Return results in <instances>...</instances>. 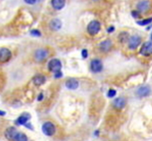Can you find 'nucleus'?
Masks as SVG:
<instances>
[{
  "label": "nucleus",
  "mask_w": 152,
  "mask_h": 141,
  "mask_svg": "<svg viewBox=\"0 0 152 141\" xmlns=\"http://www.w3.org/2000/svg\"><path fill=\"white\" fill-rule=\"evenodd\" d=\"M101 30V24L97 20H92L87 26V31L90 35H95L99 33Z\"/></svg>",
  "instance_id": "obj_2"
},
{
  "label": "nucleus",
  "mask_w": 152,
  "mask_h": 141,
  "mask_svg": "<svg viewBox=\"0 0 152 141\" xmlns=\"http://www.w3.org/2000/svg\"><path fill=\"white\" fill-rule=\"evenodd\" d=\"M103 69V65L101 60L99 59H94L91 62V70L95 73L101 72Z\"/></svg>",
  "instance_id": "obj_5"
},
{
  "label": "nucleus",
  "mask_w": 152,
  "mask_h": 141,
  "mask_svg": "<svg viewBox=\"0 0 152 141\" xmlns=\"http://www.w3.org/2000/svg\"><path fill=\"white\" fill-rule=\"evenodd\" d=\"M139 53L142 55L145 56H149L152 55V42L151 41H147L145 43H144V45H142Z\"/></svg>",
  "instance_id": "obj_6"
},
{
  "label": "nucleus",
  "mask_w": 152,
  "mask_h": 141,
  "mask_svg": "<svg viewBox=\"0 0 152 141\" xmlns=\"http://www.w3.org/2000/svg\"><path fill=\"white\" fill-rule=\"evenodd\" d=\"M41 130L45 135L53 136L56 132V127L51 122H46V123H43V125L41 127Z\"/></svg>",
  "instance_id": "obj_1"
},
{
  "label": "nucleus",
  "mask_w": 152,
  "mask_h": 141,
  "mask_svg": "<svg viewBox=\"0 0 152 141\" xmlns=\"http://www.w3.org/2000/svg\"><path fill=\"white\" fill-rule=\"evenodd\" d=\"M113 31H114L113 26H112V27H109V28H108V30H107V32H108V33H112V32H113Z\"/></svg>",
  "instance_id": "obj_28"
},
{
  "label": "nucleus",
  "mask_w": 152,
  "mask_h": 141,
  "mask_svg": "<svg viewBox=\"0 0 152 141\" xmlns=\"http://www.w3.org/2000/svg\"><path fill=\"white\" fill-rule=\"evenodd\" d=\"M0 113H1V116H2V115H4V114H5V112H3V111H1V112H0Z\"/></svg>",
  "instance_id": "obj_30"
},
{
  "label": "nucleus",
  "mask_w": 152,
  "mask_h": 141,
  "mask_svg": "<svg viewBox=\"0 0 152 141\" xmlns=\"http://www.w3.org/2000/svg\"><path fill=\"white\" fill-rule=\"evenodd\" d=\"M32 81H33V82L36 86H41L46 82V78L42 75H37V76L33 77Z\"/></svg>",
  "instance_id": "obj_18"
},
{
  "label": "nucleus",
  "mask_w": 152,
  "mask_h": 141,
  "mask_svg": "<svg viewBox=\"0 0 152 141\" xmlns=\"http://www.w3.org/2000/svg\"><path fill=\"white\" fill-rule=\"evenodd\" d=\"M132 15H133V18L139 17V11H133L132 12Z\"/></svg>",
  "instance_id": "obj_25"
},
{
  "label": "nucleus",
  "mask_w": 152,
  "mask_h": 141,
  "mask_svg": "<svg viewBox=\"0 0 152 141\" xmlns=\"http://www.w3.org/2000/svg\"><path fill=\"white\" fill-rule=\"evenodd\" d=\"M119 40H120V41L122 42V43H123V42H126L127 40L129 41V36H128V33H125V32H123V33H121L120 35H119Z\"/></svg>",
  "instance_id": "obj_21"
},
{
  "label": "nucleus",
  "mask_w": 152,
  "mask_h": 141,
  "mask_svg": "<svg viewBox=\"0 0 152 141\" xmlns=\"http://www.w3.org/2000/svg\"><path fill=\"white\" fill-rule=\"evenodd\" d=\"M24 1L28 4H34L37 2V0H24Z\"/></svg>",
  "instance_id": "obj_26"
},
{
  "label": "nucleus",
  "mask_w": 152,
  "mask_h": 141,
  "mask_svg": "<svg viewBox=\"0 0 152 141\" xmlns=\"http://www.w3.org/2000/svg\"><path fill=\"white\" fill-rule=\"evenodd\" d=\"M112 47V41L110 40H106L100 44V49L102 51H108Z\"/></svg>",
  "instance_id": "obj_16"
},
{
  "label": "nucleus",
  "mask_w": 152,
  "mask_h": 141,
  "mask_svg": "<svg viewBox=\"0 0 152 141\" xmlns=\"http://www.w3.org/2000/svg\"><path fill=\"white\" fill-rule=\"evenodd\" d=\"M31 35H33V36L40 37V36H41V32H40L38 30H32L31 31Z\"/></svg>",
  "instance_id": "obj_23"
},
{
  "label": "nucleus",
  "mask_w": 152,
  "mask_h": 141,
  "mask_svg": "<svg viewBox=\"0 0 152 141\" xmlns=\"http://www.w3.org/2000/svg\"><path fill=\"white\" fill-rule=\"evenodd\" d=\"M48 55V51L45 49H38L35 52V59L37 61H44Z\"/></svg>",
  "instance_id": "obj_9"
},
{
  "label": "nucleus",
  "mask_w": 152,
  "mask_h": 141,
  "mask_svg": "<svg viewBox=\"0 0 152 141\" xmlns=\"http://www.w3.org/2000/svg\"><path fill=\"white\" fill-rule=\"evenodd\" d=\"M92 1H98V0H92Z\"/></svg>",
  "instance_id": "obj_32"
},
{
  "label": "nucleus",
  "mask_w": 152,
  "mask_h": 141,
  "mask_svg": "<svg viewBox=\"0 0 152 141\" xmlns=\"http://www.w3.org/2000/svg\"><path fill=\"white\" fill-rule=\"evenodd\" d=\"M50 27H51V29L53 30H60L61 27H62V22H61V20L58 19V18L53 19V20L51 21V23H50Z\"/></svg>",
  "instance_id": "obj_17"
},
{
  "label": "nucleus",
  "mask_w": 152,
  "mask_h": 141,
  "mask_svg": "<svg viewBox=\"0 0 152 141\" xmlns=\"http://www.w3.org/2000/svg\"><path fill=\"white\" fill-rule=\"evenodd\" d=\"M87 55H88V52H87V50L84 49V50L82 51V57L85 59V58H87Z\"/></svg>",
  "instance_id": "obj_24"
},
{
  "label": "nucleus",
  "mask_w": 152,
  "mask_h": 141,
  "mask_svg": "<svg viewBox=\"0 0 152 141\" xmlns=\"http://www.w3.org/2000/svg\"><path fill=\"white\" fill-rule=\"evenodd\" d=\"M149 7H150V3L146 0L139 2L137 5V9L139 12H145L146 10L149 9Z\"/></svg>",
  "instance_id": "obj_15"
},
{
  "label": "nucleus",
  "mask_w": 152,
  "mask_h": 141,
  "mask_svg": "<svg viewBox=\"0 0 152 141\" xmlns=\"http://www.w3.org/2000/svg\"><path fill=\"white\" fill-rule=\"evenodd\" d=\"M42 99H43V94H42V93H41V94L39 95V97H38L37 100L38 101H41Z\"/></svg>",
  "instance_id": "obj_29"
},
{
  "label": "nucleus",
  "mask_w": 152,
  "mask_h": 141,
  "mask_svg": "<svg viewBox=\"0 0 152 141\" xmlns=\"http://www.w3.org/2000/svg\"><path fill=\"white\" fill-rule=\"evenodd\" d=\"M62 76H63V73H62V71H58L57 73H55V77L56 78H60V77H62Z\"/></svg>",
  "instance_id": "obj_27"
},
{
  "label": "nucleus",
  "mask_w": 152,
  "mask_h": 141,
  "mask_svg": "<svg viewBox=\"0 0 152 141\" xmlns=\"http://www.w3.org/2000/svg\"><path fill=\"white\" fill-rule=\"evenodd\" d=\"M65 86L68 89H70V90H75L79 87V82L74 79V78H70L69 80L66 81L65 82Z\"/></svg>",
  "instance_id": "obj_12"
},
{
  "label": "nucleus",
  "mask_w": 152,
  "mask_h": 141,
  "mask_svg": "<svg viewBox=\"0 0 152 141\" xmlns=\"http://www.w3.org/2000/svg\"><path fill=\"white\" fill-rule=\"evenodd\" d=\"M11 52L9 50L6 49V48H1L0 50V61L1 62L4 63L7 62L8 61L10 60L11 58Z\"/></svg>",
  "instance_id": "obj_8"
},
{
  "label": "nucleus",
  "mask_w": 152,
  "mask_h": 141,
  "mask_svg": "<svg viewBox=\"0 0 152 141\" xmlns=\"http://www.w3.org/2000/svg\"><path fill=\"white\" fill-rule=\"evenodd\" d=\"M126 105V100L123 98H117L113 101V107L117 109H122Z\"/></svg>",
  "instance_id": "obj_14"
},
{
  "label": "nucleus",
  "mask_w": 152,
  "mask_h": 141,
  "mask_svg": "<svg viewBox=\"0 0 152 141\" xmlns=\"http://www.w3.org/2000/svg\"><path fill=\"white\" fill-rule=\"evenodd\" d=\"M66 0H52L51 4L53 8L56 10H60L65 6Z\"/></svg>",
  "instance_id": "obj_13"
},
{
  "label": "nucleus",
  "mask_w": 152,
  "mask_h": 141,
  "mask_svg": "<svg viewBox=\"0 0 152 141\" xmlns=\"http://www.w3.org/2000/svg\"><path fill=\"white\" fill-rule=\"evenodd\" d=\"M116 94H117V92L114 89H110L107 92L108 98H113L114 96H116Z\"/></svg>",
  "instance_id": "obj_22"
},
{
  "label": "nucleus",
  "mask_w": 152,
  "mask_h": 141,
  "mask_svg": "<svg viewBox=\"0 0 152 141\" xmlns=\"http://www.w3.org/2000/svg\"><path fill=\"white\" fill-rule=\"evenodd\" d=\"M136 93L139 97L141 98L147 97L151 94V88L149 86H142L137 90Z\"/></svg>",
  "instance_id": "obj_10"
},
{
  "label": "nucleus",
  "mask_w": 152,
  "mask_h": 141,
  "mask_svg": "<svg viewBox=\"0 0 152 141\" xmlns=\"http://www.w3.org/2000/svg\"><path fill=\"white\" fill-rule=\"evenodd\" d=\"M151 41H152V33L151 35Z\"/></svg>",
  "instance_id": "obj_31"
},
{
  "label": "nucleus",
  "mask_w": 152,
  "mask_h": 141,
  "mask_svg": "<svg viewBox=\"0 0 152 141\" xmlns=\"http://www.w3.org/2000/svg\"><path fill=\"white\" fill-rule=\"evenodd\" d=\"M30 119H31V115H30V113H25L21 114L19 118L17 119L16 123H17L18 125H25Z\"/></svg>",
  "instance_id": "obj_11"
},
{
  "label": "nucleus",
  "mask_w": 152,
  "mask_h": 141,
  "mask_svg": "<svg viewBox=\"0 0 152 141\" xmlns=\"http://www.w3.org/2000/svg\"><path fill=\"white\" fill-rule=\"evenodd\" d=\"M129 47L131 50L136 49L141 44V38L139 35H133L129 40Z\"/></svg>",
  "instance_id": "obj_4"
},
{
  "label": "nucleus",
  "mask_w": 152,
  "mask_h": 141,
  "mask_svg": "<svg viewBox=\"0 0 152 141\" xmlns=\"http://www.w3.org/2000/svg\"><path fill=\"white\" fill-rule=\"evenodd\" d=\"M18 133H19V132L17 131V129H16L15 128H14V127H9V128H8L5 130L4 135H5V137H6L9 140H14Z\"/></svg>",
  "instance_id": "obj_7"
},
{
  "label": "nucleus",
  "mask_w": 152,
  "mask_h": 141,
  "mask_svg": "<svg viewBox=\"0 0 152 141\" xmlns=\"http://www.w3.org/2000/svg\"><path fill=\"white\" fill-rule=\"evenodd\" d=\"M61 68H62V63L57 59H52L48 63V69L54 73L61 71Z\"/></svg>",
  "instance_id": "obj_3"
},
{
  "label": "nucleus",
  "mask_w": 152,
  "mask_h": 141,
  "mask_svg": "<svg viewBox=\"0 0 152 141\" xmlns=\"http://www.w3.org/2000/svg\"><path fill=\"white\" fill-rule=\"evenodd\" d=\"M152 22V18H145V19H143V20H139L137 22V24L139 25H141V26H145V25H147V24H150Z\"/></svg>",
  "instance_id": "obj_20"
},
{
  "label": "nucleus",
  "mask_w": 152,
  "mask_h": 141,
  "mask_svg": "<svg viewBox=\"0 0 152 141\" xmlns=\"http://www.w3.org/2000/svg\"><path fill=\"white\" fill-rule=\"evenodd\" d=\"M13 141H28L27 136L23 133H18Z\"/></svg>",
  "instance_id": "obj_19"
}]
</instances>
